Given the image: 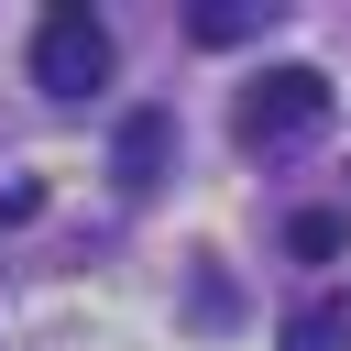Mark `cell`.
<instances>
[{
	"mask_svg": "<svg viewBox=\"0 0 351 351\" xmlns=\"http://www.w3.org/2000/svg\"><path fill=\"white\" fill-rule=\"evenodd\" d=\"M33 88H44V99L110 88V22H99L88 0H55V11L33 22Z\"/></svg>",
	"mask_w": 351,
	"mask_h": 351,
	"instance_id": "1",
	"label": "cell"
},
{
	"mask_svg": "<svg viewBox=\"0 0 351 351\" xmlns=\"http://www.w3.org/2000/svg\"><path fill=\"white\" fill-rule=\"evenodd\" d=\"M318 121H329V77L318 66H263L241 88V143H263V154L274 143H307Z\"/></svg>",
	"mask_w": 351,
	"mask_h": 351,
	"instance_id": "2",
	"label": "cell"
},
{
	"mask_svg": "<svg viewBox=\"0 0 351 351\" xmlns=\"http://www.w3.org/2000/svg\"><path fill=\"white\" fill-rule=\"evenodd\" d=\"M165 154H176V110H132V121H121V143H110V176L143 197V186L165 176Z\"/></svg>",
	"mask_w": 351,
	"mask_h": 351,
	"instance_id": "3",
	"label": "cell"
},
{
	"mask_svg": "<svg viewBox=\"0 0 351 351\" xmlns=\"http://www.w3.org/2000/svg\"><path fill=\"white\" fill-rule=\"evenodd\" d=\"M340 329H351V318H340V307H307V318H296V329H285V351H340Z\"/></svg>",
	"mask_w": 351,
	"mask_h": 351,
	"instance_id": "4",
	"label": "cell"
},
{
	"mask_svg": "<svg viewBox=\"0 0 351 351\" xmlns=\"http://www.w3.org/2000/svg\"><path fill=\"white\" fill-rule=\"evenodd\" d=\"M252 22H263V11H230V0H219V11H197V44H241Z\"/></svg>",
	"mask_w": 351,
	"mask_h": 351,
	"instance_id": "5",
	"label": "cell"
},
{
	"mask_svg": "<svg viewBox=\"0 0 351 351\" xmlns=\"http://www.w3.org/2000/svg\"><path fill=\"white\" fill-rule=\"evenodd\" d=\"M285 241H296V252H340V219H329V208H307V219H296Z\"/></svg>",
	"mask_w": 351,
	"mask_h": 351,
	"instance_id": "6",
	"label": "cell"
}]
</instances>
